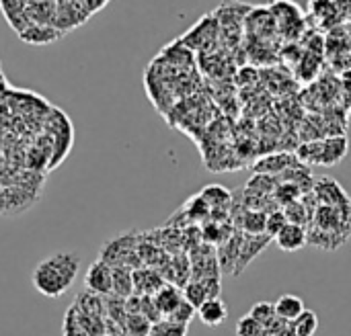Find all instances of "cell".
I'll return each instance as SVG.
<instances>
[{
	"instance_id": "obj_1",
	"label": "cell",
	"mask_w": 351,
	"mask_h": 336,
	"mask_svg": "<svg viewBox=\"0 0 351 336\" xmlns=\"http://www.w3.org/2000/svg\"><path fill=\"white\" fill-rule=\"evenodd\" d=\"M78 271H80V255L74 250H60L43 259L35 267L31 281L33 287L45 298H60L76 281Z\"/></svg>"
},
{
	"instance_id": "obj_2",
	"label": "cell",
	"mask_w": 351,
	"mask_h": 336,
	"mask_svg": "<svg viewBox=\"0 0 351 336\" xmlns=\"http://www.w3.org/2000/svg\"><path fill=\"white\" fill-rule=\"evenodd\" d=\"M179 41L189 47L191 51H202V53H208V51H214V47L218 45L220 41V23L216 18L214 12L202 16L185 35L179 37Z\"/></svg>"
},
{
	"instance_id": "obj_3",
	"label": "cell",
	"mask_w": 351,
	"mask_h": 336,
	"mask_svg": "<svg viewBox=\"0 0 351 336\" xmlns=\"http://www.w3.org/2000/svg\"><path fill=\"white\" fill-rule=\"evenodd\" d=\"M267 6H269V10L274 14L276 27H278L282 37L298 39L304 33V14H302V10L298 8L296 2H292V0H274Z\"/></svg>"
},
{
	"instance_id": "obj_4",
	"label": "cell",
	"mask_w": 351,
	"mask_h": 336,
	"mask_svg": "<svg viewBox=\"0 0 351 336\" xmlns=\"http://www.w3.org/2000/svg\"><path fill=\"white\" fill-rule=\"evenodd\" d=\"M136 238L132 234H119L109 240L101 250V261L109 267H130V255L136 253Z\"/></svg>"
},
{
	"instance_id": "obj_5",
	"label": "cell",
	"mask_w": 351,
	"mask_h": 336,
	"mask_svg": "<svg viewBox=\"0 0 351 336\" xmlns=\"http://www.w3.org/2000/svg\"><path fill=\"white\" fill-rule=\"evenodd\" d=\"M84 285L88 292H93L97 296H103V298L111 296L113 294V267H109L101 259L90 263V267L84 275Z\"/></svg>"
},
{
	"instance_id": "obj_6",
	"label": "cell",
	"mask_w": 351,
	"mask_h": 336,
	"mask_svg": "<svg viewBox=\"0 0 351 336\" xmlns=\"http://www.w3.org/2000/svg\"><path fill=\"white\" fill-rule=\"evenodd\" d=\"M274 240L280 246V250H284V253H296V250H300V248H304L308 244V232H306L304 226H298V224L288 222Z\"/></svg>"
},
{
	"instance_id": "obj_7",
	"label": "cell",
	"mask_w": 351,
	"mask_h": 336,
	"mask_svg": "<svg viewBox=\"0 0 351 336\" xmlns=\"http://www.w3.org/2000/svg\"><path fill=\"white\" fill-rule=\"evenodd\" d=\"M348 154V140L343 135L339 138H329L325 142H317V160L319 164L333 166L339 160H343Z\"/></svg>"
},
{
	"instance_id": "obj_8",
	"label": "cell",
	"mask_w": 351,
	"mask_h": 336,
	"mask_svg": "<svg viewBox=\"0 0 351 336\" xmlns=\"http://www.w3.org/2000/svg\"><path fill=\"white\" fill-rule=\"evenodd\" d=\"M19 37L25 41V43H31V45H47V43H53L62 37V31L56 29V25H37V23H29L21 33Z\"/></svg>"
},
{
	"instance_id": "obj_9",
	"label": "cell",
	"mask_w": 351,
	"mask_h": 336,
	"mask_svg": "<svg viewBox=\"0 0 351 336\" xmlns=\"http://www.w3.org/2000/svg\"><path fill=\"white\" fill-rule=\"evenodd\" d=\"M197 318L202 320V324L216 328L220 324L226 322L228 318V306L220 300V298H210L206 300L199 308H197Z\"/></svg>"
},
{
	"instance_id": "obj_10",
	"label": "cell",
	"mask_w": 351,
	"mask_h": 336,
	"mask_svg": "<svg viewBox=\"0 0 351 336\" xmlns=\"http://www.w3.org/2000/svg\"><path fill=\"white\" fill-rule=\"evenodd\" d=\"M274 310H276L278 320H282L284 324H294V322L302 316V312H304L306 308H304L302 298L292 296V294H286V296H282V298L274 304Z\"/></svg>"
},
{
	"instance_id": "obj_11",
	"label": "cell",
	"mask_w": 351,
	"mask_h": 336,
	"mask_svg": "<svg viewBox=\"0 0 351 336\" xmlns=\"http://www.w3.org/2000/svg\"><path fill=\"white\" fill-rule=\"evenodd\" d=\"M27 6H29V0H0V10L6 18V23L16 33H21L29 25Z\"/></svg>"
},
{
	"instance_id": "obj_12",
	"label": "cell",
	"mask_w": 351,
	"mask_h": 336,
	"mask_svg": "<svg viewBox=\"0 0 351 336\" xmlns=\"http://www.w3.org/2000/svg\"><path fill=\"white\" fill-rule=\"evenodd\" d=\"M152 300H154V304H156L160 316L167 318V316H171V314L181 306V302H183L185 298H183V294H181L179 287H175V285H162V287L152 296Z\"/></svg>"
},
{
	"instance_id": "obj_13",
	"label": "cell",
	"mask_w": 351,
	"mask_h": 336,
	"mask_svg": "<svg viewBox=\"0 0 351 336\" xmlns=\"http://www.w3.org/2000/svg\"><path fill=\"white\" fill-rule=\"evenodd\" d=\"M162 279L152 269H136L134 271V294L136 296H154L162 287Z\"/></svg>"
},
{
	"instance_id": "obj_14",
	"label": "cell",
	"mask_w": 351,
	"mask_h": 336,
	"mask_svg": "<svg viewBox=\"0 0 351 336\" xmlns=\"http://www.w3.org/2000/svg\"><path fill=\"white\" fill-rule=\"evenodd\" d=\"M111 296H117L123 300L134 296V269L113 267V294Z\"/></svg>"
},
{
	"instance_id": "obj_15",
	"label": "cell",
	"mask_w": 351,
	"mask_h": 336,
	"mask_svg": "<svg viewBox=\"0 0 351 336\" xmlns=\"http://www.w3.org/2000/svg\"><path fill=\"white\" fill-rule=\"evenodd\" d=\"M74 308L80 310V312H84V314L105 318V298L103 296H97V294H93L88 289L76 296Z\"/></svg>"
},
{
	"instance_id": "obj_16",
	"label": "cell",
	"mask_w": 351,
	"mask_h": 336,
	"mask_svg": "<svg viewBox=\"0 0 351 336\" xmlns=\"http://www.w3.org/2000/svg\"><path fill=\"white\" fill-rule=\"evenodd\" d=\"M311 12L317 16V23L327 25L337 18V4L335 0H313L311 2Z\"/></svg>"
},
{
	"instance_id": "obj_17",
	"label": "cell",
	"mask_w": 351,
	"mask_h": 336,
	"mask_svg": "<svg viewBox=\"0 0 351 336\" xmlns=\"http://www.w3.org/2000/svg\"><path fill=\"white\" fill-rule=\"evenodd\" d=\"M294 336H315L319 331V316L313 310H304L302 316L292 324Z\"/></svg>"
},
{
	"instance_id": "obj_18",
	"label": "cell",
	"mask_w": 351,
	"mask_h": 336,
	"mask_svg": "<svg viewBox=\"0 0 351 336\" xmlns=\"http://www.w3.org/2000/svg\"><path fill=\"white\" fill-rule=\"evenodd\" d=\"M150 328H152V322L142 314H128L125 324H123V331L128 336H148Z\"/></svg>"
},
{
	"instance_id": "obj_19",
	"label": "cell",
	"mask_w": 351,
	"mask_h": 336,
	"mask_svg": "<svg viewBox=\"0 0 351 336\" xmlns=\"http://www.w3.org/2000/svg\"><path fill=\"white\" fill-rule=\"evenodd\" d=\"M148 336H187V324H179L175 320L162 318L152 324Z\"/></svg>"
},
{
	"instance_id": "obj_20",
	"label": "cell",
	"mask_w": 351,
	"mask_h": 336,
	"mask_svg": "<svg viewBox=\"0 0 351 336\" xmlns=\"http://www.w3.org/2000/svg\"><path fill=\"white\" fill-rule=\"evenodd\" d=\"M245 230L253 236H261L265 232V224H267V216L259 214V211H249L245 216Z\"/></svg>"
},
{
	"instance_id": "obj_21",
	"label": "cell",
	"mask_w": 351,
	"mask_h": 336,
	"mask_svg": "<svg viewBox=\"0 0 351 336\" xmlns=\"http://www.w3.org/2000/svg\"><path fill=\"white\" fill-rule=\"evenodd\" d=\"M253 320H257L263 328H267L278 316H276V310H274V306H269V304H257L253 310H251V314H249Z\"/></svg>"
},
{
	"instance_id": "obj_22",
	"label": "cell",
	"mask_w": 351,
	"mask_h": 336,
	"mask_svg": "<svg viewBox=\"0 0 351 336\" xmlns=\"http://www.w3.org/2000/svg\"><path fill=\"white\" fill-rule=\"evenodd\" d=\"M286 224H288L286 211H271V214L267 216V224H265V232H267V236L274 240Z\"/></svg>"
},
{
	"instance_id": "obj_23",
	"label": "cell",
	"mask_w": 351,
	"mask_h": 336,
	"mask_svg": "<svg viewBox=\"0 0 351 336\" xmlns=\"http://www.w3.org/2000/svg\"><path fill=\"white\" fill-rule=\"evenodd\" d=\"M195 314H197V310H195L187 300H183L181 306H179L171 316H167V318H169V320H175V322H179V324H187V326H189V322L193 320Z\"/></svg>"
},
{
	"instance_id": "obj_24",
	"label": "cell",
	"mask_w": 351,
	"mask_h": 336,
	"mask_svg": "<svg viewBox=\"0 0 351 336\" xmlns=\"http://www.w3.org/2000/svg\"><path fill=\"white\" fill-rule=\"evenodd\" d=\"M62 333H64V336H88L86 335V331L80 326V322H78V318H76L74 308H70V310H68V314H66V318H64Z\"/></svg>"
},
{
	"instance_id": "obj_25",
	"label": "cell",
	"mask_w": 351,
	"mask_h": 336,
	"mask_svg": "<svg viewBox=\"0 0 351 336\" xmlns=\"http://www.w3.org/2000/svg\"><path fill=\"white\" fill-rule=\"evenodd\" d=\"M263 326L257 322V320H253L251 316H245L241 322H239V336H259L263 335Z\"/></svg>"
},
{
	"instance_id": "obj_26",
	"label": "cell",
	"mask_w": 351,
	"mask_h": 336,
	"mask_svg": "<svg viewBox=\"0 0 351 336\" xmlns=\"http://www.w3.org/2000/svg\"><path fill=\"white\" fill-rule=\"evenodd\" d=\"M84 2H86V6H88V14H90V12L99 10L101 6H105L109 0H84Z\"/></svg>"
}]
</instances>
